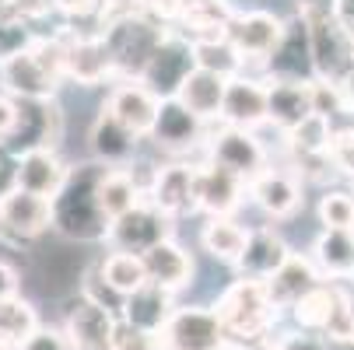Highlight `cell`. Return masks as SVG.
I'll list each match as a JSON object with an SVG mask.
<instances>
[{
  "mask_svg": "<svg viewBox=\"0 0 354 350\" xmlns=\"http://www.w3.org/2000/svg\"><path fill=\"white\" fill-rule=\"evenodd\" d=\"M109 165L84 162L71 168L67 182L53 196V228L71 242H102L113 231V217L102 211L98 200V182H102Z\"/></svg>",
  "mask_w": 354,
  "mask_h": 350,
  "instance_id": "cell-1",
  "label": "cell"
},
{
  "mask_svg": "<svg viewBox=\"0 0 354 350\" xmlns=\"http://www.w3.org/2000/svg\"><path fill=\"white\" fill-rule=\"evenodd\" d=\"M225 333L232 343H252V340H267L274 322H277V305L267 291V280H252L242 277L235 280L214 305Z\"/></svg>",
  "mask_w": 354,
  "mask_h": 350,
  "instance_id": "cell-2",
  "label": "cell"
},
{
  "mask_svg": "<svg viewBox=\"0 0 354 350\" xmlns=\"http://www.w3.org/2000/svg\"><path fill=\"white\" fill-rule=\"evenodd\" d=\"M102 35H106L109 49H113L116 74L123 81H140L144 67L151 64V57H155V49L169 35V28H162L158 21H151V18H133V21L106 28Z\"/></svg>",
  "mask_w": 354,
  "mask_h": 350,
  "instance_id": "cell-3",
  "label": "cell"
},
{
  "mask_svg": "<svg viewBox=\"0 0 354 350\" xmlns=\"http://www.w3.org/2000/svg\"><path fill=\"white\" fill-rule=\"evenodd\" d=\"M298 14L309 25L316 77L344 81V74L354 67V35L337 25L333 11H298Z\"/></svg>",
  "mask_w": 354,
  "mask_h": 350,
  "instance_id": "cell-4",
  "label": "cell"
},
{
  "mask_svg": "<svg viewBox=\"0 0 354 350\" xmlns=\"http://www.w3.org/2000/svg\"><path fill=\"white\" fill-rule=\"evenodd\" d=\"M158 336L162 350H225L232 343L214 309H176Z\"/></svg>",
  "mask_w": 354,
  "mask_h": 350,
  "instance_id": "cell-5",
  "label": "cell"
},
{
  "mask_svg": "<svg viewBox=\"0 0 354 350\" xmlns=\"http://www.w3.org/2000/svg\"><path fill=\"white\" fill-rule=\"evenodd\" d=\"M196 70V53H193V42L186 35H176L169 32L162 39V46L155 49V57H151V64L144 67L140 81L155 91L158 98H176L183 81Z\"/></svg>",
  "mask_w": 354,
  "mask_h": 350,
  "instance_id": "cell-6",
  "label": "cell"
},
{
  "mask_svg": "<svg viewBox=\"0 0 354 350\" xmlns=\"http://www.w3.org/2000/svg\"><path fill=\"white\" fill-rule=\"evenodd\" d=\"M60 137H64V113L57 106V98H46V102L18 98V126L4 140L11 151L25 155L32 147H57Z\"/></svg>",
  "mask_w": 354,
  "mask_h": 350,
  "instance_id": "cell-7",
  "label": "cell"
},
{
  "mask_svg": "<svg viewBox=\"0 0 354 350\" xmlns=\"http://www.w3.org/2000/svg\"><path fill=\"white\" fill-rule=\"evenodd\" d=\"M0 84H4V91L11 98L46 102V98H57L60 77L35 57L32 46H25V49H18V53L0 60Z\"/></svg>",
  "mask_w": 354,
  "mask_h": 350,
  "instance_id": "cell-8",
  "label": "cell"
},
{
  "mask_svg": "<svg viewBox=\"0 0 354 350\" xmlns=\"http://www.w3.org/2000/svg\"><path fill=\"white\" fill-rule=\"evenodd\" d=\"M207 162H214V165H221V168H228V172H235L249 182L267 168V151H263V144L252 137V130L225 126L207 144Z\"/></svg>",
  "mask_w": 354,
  "mask_h": 350,
  "instance_id": "cell-9",
  "label": "cell"
},
{
  "mask_svg": "<svg viewBox=\"0 0 354 350\" xmlns=\"http://www.w3.org/2000/svg\"><path fill=\"white\" fill-rule=\"evenodd\" d=\"M172 217L165 214V211H158L155 204H140L130 211V214H123V217H116L113 221V231H109V242L116 245V249H123V253H137V256H144L147 249H155L158 242H165L169 238V231H172V224H169Z\"/></svg>",
  "mask_w": 354,
  "mask_h": 350,
  "instance_id": "cell-10",
  "label": "cell"
},
{
  "mask_svg": "<svg viewBox=\"0 0 354 350\" xmlns=\"http://www.w3.org/2000/svg\"><path fill=\"white\" fill-rule=\"evenodd\" d=\"M116 322H120V315L109 312L106 305L91 302L88 294H77L64 315V329L77 350H113Z\"/></svg>",
  "mask_w": 354,
  "mask_h": 350,
  "instance_id": "cell-11",
  "label": "cell"
},
{
  "mask_svg": "<svg viewBox=\"0 0 354 350\" xmlns=\"http://www.w3.org/2000/svg\"><path fill=\"white\" fill-rule=\"evenodd\" d=\"M46 228H53V200H46L28 189H11L0 200V231L11 238H39Z\"/></svg>",
  "mask_w": 354,
  "mask_h": 350,
  "instance_id": "cell-12",
  "label": "cell"
},
{
  "mask_svg": "<svg viewBox=\"0 0 354 350\" xmlns=\"http://www.w3.org/2000/svg\"><path fill=\"white\" fill-rule=\"evenodd\" d=\"M221 119H225V126H242V130H257V126L270 123V95H267V81L245 77V74L228 77Z\"/></svg>",
  "mask_w": 354,
  "mask_h": 350,
  "instance_id": "cell-13",
  "label": "cell"
},
{
  "mask_svg": "<svg viewBox=\"0 0 354 350\" xmlns=\"http://www.w3.org/2000/svg\"><path fill=\"white\" fill-rule=\"evenodd\" d=\"M284 32H288V21H281L270 11L235 14V21L228 25V39L242 53V60H270L274 49L284 39Z\"/></svg>",
  "mask_w": 354,
  "mask_h": 350,
  "instance_id": "cell-14",
  "label": "cell"
},
{
  "mask_svg": "<svg viewBox=\"0 0 354 350\" xmlns=\"http://www.w3.org/2000/svg\"><path fill=\"white\" fill-rule=\"evenodd\" d=\"M106 109L137 137H151L155 130V119H158V109H162V98L151 91L144 81H120L109 98H106Z\"/></svg>",
  "mask_w": 354,
  "mask_h": 350,
  "instance_id": "cell-15",
  "label": "cell"
},
{
  "mask_svg": "<svg viewBox=\"0 0 354 350\" xmlns=\"http://www.w3.org/2000/svg\"><path fill=\"white\" fill-rule=\"evenodd\" d=\"M249 182L214 162L196 168V211H204L211 217H232V211L242 204V193Z\"/></svg>",
  "mask_w": 354,
  "mask_h": 350,
  "instance_id": "cell-16",
  "label": "cell"
},
{
  "mask_svg": "<svg viewBox=\"0 0 354 350\" xmlns=\"http://www.w3.org/2000/svg\"><path fill=\"white\" fill-rule=\"evenodd\" d=\"M267 67H270V77H281V81H313L316 77L309 25L301 14L295 21H288V32H284L281 46L274 49V57L267 60Z\"/></svg>",
  "mask_w": 354,
  "mask_h": 350,
  "instance_id": "cell-17",
  "label": "cell"
},
{
  "mask_svg": "<svg viewBox=\"0 0 354 350\" xmlns=\"http://www.w3.org/2000/svg\"><path fill=\"white\" fill-rule=\"evenodd\" d=\"M109 74H116V64H113V49L102 32L67 39V77L71 81L91 88V84H102Z\"/></svg>",
  "mask_w": 354,
  "mask_h": 350,
  "instance_id": "cell-18",
  "label": "cell"
},
{
  "mask_svg": "<svg viewBox=\"0 0 354 350\" xmlns=\"http://www.w3.org/2000/svg\"><path fill=\"white\" fill-rule=\"evenodd\" d=\"M147 196H151V204H155L158 211H165L169 217L196 211V168L183 165V162L158 168L155 179H151Z\"/></svg>",
  "mask_w": 354,
  "mask_h": 350,
  "instance_id": "cell-19",
  "label": "cell"
},
{
  "mask_svg": "<svg viewBox=\"0 0 354 350\" xmlns=\"http://www.w3.org/2000/svg\"><path fill=\"white\" fill-rule=\"evenodd\" d=\"M288 256H291V249H288V242L274 228H257V231H249L245 249H242L235 270H239V277L270 280L288 263Z\"/></svg>",
  "mask_w": 354,
  "mask_h": 350,
  "instance_id": "cell-20",
  "label": "cell"
},
{
  "mask_svg": "<svg viewBox=\"0 0 354 350\" xmlns=\"http://www.w3.org/2000/svg\"><path fill=\"white\" fill-rule=\"evenodd\" d=\"M200 137H204V119L196 113H189L179 98H162L151 140L158 147H165V151H189V147L200 144Z\"/></svg>",
  "mask_w": 354,
  "mask_h": 350,
  "instance_id": "cell-21",
  "label": "cell"
},
{
  "mask_svg": "<svg viewBox=\"0 0 354 350\" xmlns=\"http://www.w3.org/2000/svg\"><path fill=\"white\" fill-rule=\"evenodd\" d=\"M267 95H270V123L284 133L301 126L316 109H313V81H281L267 77Z\"/></svg>",
  "mask_w": 354,
  "mask_h": 350,
  "instance_id": "cell-22",
  "label": "cell"
},
{
  "mask_svg": "<svg viewBox=\"0 0 354 350\" xmlns=\"http://www.w3.org/2000/svg\"><path fill=\"white\" fill-rule=\"evenodd\" d=\"M67 175H71V168L57 155V147H32L18 162V186L28 193H39L46 200H53L60 193Z\"/></svg>",
  "mask_w": 354,
  "mask_h": 350,
  "instance_id": "cell-23",
  "label": "cell"
},
{
  "mask_svg": "<svg viewBox=\"0 0 354 350\" xmlns=\"http://www.w3.org/2000/svg\"><path fill=\"white\" fill-rule=\"evenodd\" d=\"M249 196L263 214L270 217H288L298 211L301 204V186L291 172H281V168H263L257 179H249Z\"/></svg>",
  "mask_w": 354,
  "mask_h": 350,
  "instance_id": "cell-24",
  "label": "cell"
},
{
  "mask_svg": "<svg viewBox=\"0 0 354 350\" xmlns=\"http://www.w3.org/2000/svg\"><path fill=\"white\" fill-rule=\"evenodd\" d=\"M323 273H319V266H316V260H309V256H288V263L267 280V291H270V298H274V305L277 309H295L301 298H306L309 291H316L323 280H319Z\"/></svg>",
  "mask_w": 354,
  "mask_h": 350,
  "instance_id": "cell-25",
  "label": "cell"
},
{
  "mask_svg": "<svg viewBox=\"0 0 354 350\" xmlns=\"http://www.w3.org/2000/svg\"><path fill=\"white\" fill-rule=\"evenodd\" d=\"M225 88H228V77H221V74H214V70H204V67H196L186 81H183V88H179V102L189 109V113H196L200 119H221V106H225Z\"/></svg>",
  "mask_w": 354,
  "mask_h": 350,
  "instance_id": "cell-26",
  "label": "cell"
},
{
  "mask_svg": "<svg viewBox=\"0 0 354 350\" xmlns=\"http://www.w3.org/2000/svg\"><path fill=\"white\" fill-rule=\"evenodd\" d=\"M313 260L323 277L351 280L354 277V228H323L313 245Z\"/></svg>",
  "mask_w": 354,
  "mask_h": 350,
  "instance_id": "cell-27",
  "label": "cell"
},
{
  "mask_svg": "<svg viewBox=\"0 0 354 350\" xmlns=\"http://www.w3.org/2000/svg\"><path fill=\"white\" fill-rule=\"evenodd\" d=\"M144 266H147V280L158 284V287H169V291H179L189 284L193 277V260L183 245H176L172 238L158 242L155 249L144 253Z\"/></svg>",
  "mask_w": 354,
  "mask_h": 350,
  "instance_id": "cell-28",
  "label": "cell"
},
{
  "mask_svg": "<svg viewBox=\"0 0 354 350\" xmlns=\"http://www.w3.org/2000/svg\"><path fill=\"white\" fill-rule=\"evenodd\" d=\"M137 133H130L106 106L98 113L95 126H91V151L102 165H127L133 158V147H137Z\"/></svg>",
  "mask_w": 354,
  "mask_h": 350,
  "instance_id": "cell-29",
  "label": "cell"
},
{
  "mask_svg": "<svg viewBox=\"0 0 354 350\" xmlns=\"http://www.w3.org/2000/svg\"><path fill=\"white\" fill-rule=\"evenodd\" d=\"M172 312H176L172 291L147 280L140 291H133V294L127 298V309H123L120 319H130L133 326H144V329H151V333H162L165 322L172 319Z\"/></svg>",
  "mask_w": 354,
  "mask_h": 350,
  "instance_id": "cell-30",
  "label": "cell"
},
{
  "mask_svg": "<svg viewBox=\"0 0 354 350\" xmlns=\"http://www.w3.org/2000/svg\"><path fill=\"white\" fill-rule=\"evenodd\" d=\"M232 21H235V14L225 0H196L179 18V28L189 42H204V39H225Z\"/></svg>",
  "mask_w": 354,
  "mask_h": 350,
  "instance_id": "cell-31",
  "label": "cell"
},
{
  "mask_svg": "<svg viewBox=\"0 0 354 350\" xmlns=\"http://www.w3.org/2000/svg\"><path fill=\"white\" fill-rule=\"evenodd\" d=\"M140 196H144V189H140V182L133 179V172L127 165H109L102 182H98V200H102V211L113 221L130 214L140 204Z\"/></svg>",
  "mask_w": 354,
  "mask_h": 350,
  "instance_id": "cell-32",
  "label": "cell"
},
{
  "mask_svg": "<svg viewBox=\"0 0 354 350\" xmlns=\"http://www.w3.org/2000/svg\"><path fill=\"white\" fill-rule=\"evenodd\" d=\"M245 238H249V231L242 228V224H235L232 217H211L207 224H204V231H200V242H204V249L214 256V260H221V263H239V256H242V249H245Z\"/></svg>",
  "mask_w": 354,
  "mask_h": 350,
  "instance_id": "cell-33",
  "label": "cell"
},
{
  "mask_svg": "<svg viewBox=\"0 0 354 350\" xmlns=\"http://www.w3.org/2000/svg\"><path fill=\"white\" fill-rule=\"evenodd\" d=\"M98 266H102V277L123 298H130L133 291H140L147 284V266H144V256H137V253H123V249H116V253H109Z\"/></svg>",
  "mask_w": 354,
  "mask_h": 350,
  "instance_id": "cell-34",
  "label": "cell"
},
{
  "mask_svg": "<svg viewBox=\"0 0 354 350\" xmlns=\"http://www.w3.org/2000/svg\"><path fill=\"white\" fill-rule=\"evenodd\" d=\"M330 140H333V119L313 113L301 126H295L288 133V147L295 158H319V155H330Z\"/></svg>",
  "mask_w": 354,
  "mask_h": 350,
  "instance_id": "cell-35",
  "label": "cell"
},
{
  "mask_svg": "<svg viewBox=\"0 0 354 350\" xmlns=\"http://www.w3.org/2000/svg\"><path fill=\"white\" fill-rule=\"evenodd\" d=\"M337 284H319L316 291H309L301 302L291 309L298 329H313V333H323L330 315H333V305H337Z\"/></svg>",
  "mask_w": 354,
  "mask_h": 350,
  "instance_id": "cell-36",
  "label": "cell"
},
{
  "mask_svg": "<svg viewBox=\"0 0 354 350\" xmlns=\"http://www.w3.org/2000/svg\"><path fill=\"white\" fill-rule=\"evenodd\" d=\"M39 329V319H35V309L25 302L21 294L15 298H4L0 302V340H8L15 347H21L32 333Z\"/></svg>",
  "mask_w": 354,
  "mask_h": 350,
  "instance_id": "cell-37",
  "label": "cell"
},
{
  "mask_svg": "<svg viewBox=\"0 0 354 350\" xmlns=\"http://www.w3.org/2000/svg\"><path fill=\"white\" fill-rule=\"evenodd\" d=\"M193 53H196V67L214 70L221 77H235L242 74V53L232 46V39H204V42H193Z\"/></svg>",
  "mask_w": 354,
  "mask_h": 350,
  "instance_id": "cell-38",
  "label": "cell"
},
{
  "mask_svg": "<svg viewBox=\"0 0 354 350\" xmlns=\"http://www.w3.org/2000/svg\"><path fill=\"white\" fill-rule=\"evenodd\" d=\"M313 109L319 116H326V119H337L344 113H354L347 88L340 81H333V77H313Z\"/></svg>",
  "mask_w": 354,
  "mask_h": 350,
  "instance_id": "cell-39",
  "label": "cell"
},
{
  "mask_svg": "<svg viewBox=\"0 0 354 350\" xmlns=\"http://www.w3.org/2000/svg\"><path fill=\"white\" fill-rule=\"evenodd\" d=\"M319 221H323V228H354V196L344 193V189L323 193Z\"/></svg>",
  "mask_w": 354,
  "mask_h": 350,
  "instance_id": "cell-40",
  "label": "cell"
},
{
  "mask_svg": "<svg viewBox=\"0 0 354 350\" xmlns=\"http://www.w3.org/2000/svg\"><path fill=\"white\" fill-rule=\"evenodd\" d=\"M113 350H162V336L144 326H133L130 319H120L113 333Z\"/></svg>",
  "mask_w": 354,
  "mask_h": 350,
  "instance_id": "cell-41",
  "label": "cell"
},
{
  "mask_svg": "<svg viewBox=\"0 0 354 350\" xmlns=\"http://www.w3.org/2000/svg\"><path fill=\"white\" fill-rule=\"evenodd\" d=\"M133 18H147V8L144 0H106L102 11H98V28H113V25H123V21H133Z\"/></svg>",
  "mask_w": 354,
  "mask_h": 350,
  "instance_id": "cell-42",
  "label": "cell"
},
{
  "mask_svg": "<svg viewBox=\"0 0 354 350\" xmlns=\"http://www.w3.org/2000/svg\"><path fill=\"white\" fill-rule=\"evenodd\" d=\"M330 162H333V168H337V172L354 175V126H333Z\"/></svg>",
  "mask_w": 354,
  "mask_h": 350,
  "instance_id": "cell-43",
  "label": "cell"
},
{
  "mask_svg": "<svg viewBox=\"0 0 354 350\" xmlns=\"http://www.w3.org/2000/svg\"><path fill=\"white\" fill-rule=\"evenodd\" d=\"M18 350H77L74 340L67 336V329H57V326H39Z\"/></svg>",
  "mask_w": 354,
  "mask_h": 350,
  "instance_id": "cell-44",
  "label": "cell"
},
{
  "mask_svg": "<svg viewBox=\"0 0 354 350\" xmlns=\"http://www.w3.org/2000/svg\"><path fill=\"white\" fill-rule=\"evenodd\" d=\"M147 18L158 21V25H179L183 11H186V0H144Z\"/></svg>",
  "mask_w": 354,
  "mask_h": 350,
  "instance_id": "cell-45",
  "label": "cell"
},
{
  "mask_svg": "<svg viewBox=\"0 0 354 350\" xmlns=\"http://www.w3.org/2000/svg\"><path fill=\"white\" fill-rule=\"evenodd\" d=\"M18 162H21V155L11 151L8 144H0V200L11 189H18Z\"/></svg>",
  "mask_w": 354,
  "mask_h": 350,
  "instance_id": "cell-46",
  "label": "cell"
},
{
  "mask_svg": "<svg viewBox=\"0 0 354 350\" xmlns=\"http://www.w3.org/2000/svg\"><path fill=\"white\" fill-rule=\"evenodd\" d=\"M281 350H330V340L323 333H313V329H298V333L281 340Z\"/></svg>",
  "mask_w": 354,
  "mask_h": 350,
  "instance_id": "cell-47",
  "label": "cell"
},
{
  "mask_svg": "<svg viewBox=\"0 0 354 350\" xmlns=\"http://www.w3.org/2000/svg\"><path fill=\"white\" fill-rule=\"evenodd\" d=\"M106 0H57V8L67 14V18H95L98 21V11H102Z\"/></svg>",
  "mask_w": 354,
  "mask_h": 350,
  "instance_id": "cell-48",
  "label": "cell"
},
{
  "mask_svg": "<svg viewBox=\"0 0 354 350\" xmlns=\"http://www.w3.org/2000/svg\"><path fill=\"white\" fill-rule=\"evenodd\" d=\"M18 126V98L0 95V144H4Z\"/></svg>",
  "mask_w": 354,
  "mask_h": 350,
  "instance_id": "cell-49",
  "label": "cell"
},
{
  "mask_svg": "<svg viewBox=\"0 0 354 350\" xmlns=\"http://www.w3.org/2000/svg\"><path fill=\"white\" fill-rule=\"evenodd\" d=\"M18 287H21L18 270H15L11 263L0 260V302H4V298H15V294H18Z\"/></svg>",
  "mask_w": 354,
  "mask_h": 350,
  "instance_id": "cell-50",
  "label": "cell"
},
{
  "mask_svg": "<svg viewBox=\"0 0 354 350\" xmlns=\"http://www.w3.org/2000/svg\"><path fill=\"white\" fill-rule=\"evenodd\" d=\"M333 18H337V25L344 28V32H351L354 35V0H333Z\"/></svg>",
  "mask_w": 354,
  "mask_h": 350,
  "instance_id": "cell-51",
  "label": "cell"
},
{
  "mask_svg": "<svg viewBox=\"0 0 354 350\" xmlns=\"http://www.w3.org/2000/svg\"><path fill=\"white\" fill-rule=\"evenodd\" d=\"M333 0H298V11H330Z\"/></svg>",
  "mask_w": 354,
  "mask_h": 350,
  "instance_id": "cell-52",
  "label": "cell"
},
{
  "mask_svg": "<svg viewBox=\"0 0 354 350\" xmlns=\"http://www.w3.org/2000/svg\"><path fill=\"white\" fill-rule=\"evenodd\" d=\"M340 84L347 88V95H351V106H354V67H351V70L344 74V81H340Z\"/></svg>",
  "mask_w": 354,
  "mask_h": 350,
  "instance_id": "cell-53",
  "label": "cell"
}]
</instances>
